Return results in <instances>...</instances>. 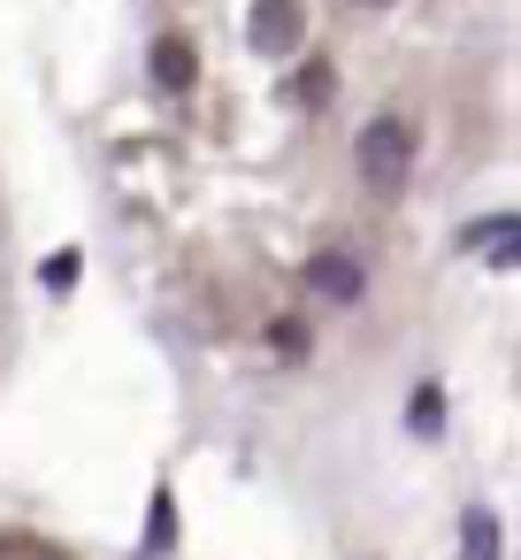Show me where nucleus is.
<instances>
[{"instance_id":"nucleus-9","label":"nucleus","mask_w":521,"mask_h":560,"mask_svg":"<svg viewBox=\"0 0 521 560\" xmlns=\"http://www.w3.org/2000/svg\"><path fill=\"white\" fill-rule=\"evenodd\" d=\"M269 338H276V346H284V353H307V330H299V323H276V330H269Z\"/></svg>"},{"instance_id":"nucleus-3","label":"nucleus","mask_w":521,"mask_h":560,"mask_svg":"<svg viewBox=\"0 0 521 560\" xmlns=\"http://www.w3.org/2000/svg\"><path fill=\"white\" fill-rule=\"evenodd\" d=\"M307 292H315V300H338V307H345V300H360V261H353V254H338V246H330V254H315V261H307Z\"/></svg>"},{"instance_id":"nucleus-4","label":"nucleus","mask_w":521,"mask_h":560,"mask_svg":"<svg viewBox=\"0 0 521 560\" xmlns=\"http://www.w3.org/2000/svg\"><path fill=\"white\" fill-rule=\"evenodd\" d=\"M154 78H162V93H192V78H200V55H192L185 39H154Z\"/></svg>"},{"instance_id":"nucleus-10","label":"nucleus","mask_w":521,"mask_h":560,"mask_svg":"<svg viewBox=\"0 0 521 560\" xmlns=\"http://www.w3.org/2000/svg\"><path fill=\"white\" fill-rule=\"evenodd\" d=\"M368 9H376V0H368Z\"/></svg>"},{"instance_id":"nucleus-8","label":"nucleus","mask_w":521,"mask_h":560,"mask_svg":"<svg viewBox=\"0 0 521 560\" xmlns=\"http://www.w3.org/2000/svg\"><path fill=\"white\" fill-rule=\"evenodd\" d=\"M47 284L70 292V284H78V254H55V261H47Z\"/></svg>"},{"instance_id":"nucleus-2","label":"nucleus","mask_w":521,"mask_h":560,"mask_svg":"<svg viewBox=\"0 0 521 560\" xmlns=\"http://www.w3.org/2000/svg\"><path fill=\"white\" fill-rule=\"evenodd\" d=\"M246 39H253V55H292L299 47V0H253Z\"/></svg>"},{"instance_id":"nucleus-6","label":"nucleus","mask_w":521,"mask_h":560,"mask_svg":"<svg viewBox=\"0 0 521 560\" xmlns=\"http://www.w3.org/2000/svg\"><path fill=\"white\" fill-rule=\"evenodd\" d=\"M177 545V506H169V491H154V514H146V552H169Z\"/></svg>"},{"instance_id":"nucleus-1","label":"nucleus","mask_w":521,"mask_h":560,"mask_svg":"<svg viewBox=\"0 0 521 560\" xmlns=\"http://www.w3.org/2000/svg\"><path fill=\"white\" fill-rule=\"evenodd\" d=\"M353 162H360L368 192H399V185H406V170H414V131H406L399 116H376V124L353 139Z\"/></svg>"},{"instance_id":"nucleus-5","label":"nucleus","mask_w":521,"mask_h":560,"mask_svg":"<svg viewBox=\"0 0 521 560\" xmlns=\"http://www.w3.org/2000/svg\"><path fill=\"white\" fill-rule=\"evenodd\" d=\"M460 529H467V560H498V514L490 506H467Z\"/></svg>"},{"instance_id":"nucleus-7","label":"nucleus","mask_w":521,"mask_h":560,"mask_svg":"<svg viewBox=\"0 0 521 560\" xmlns=\"http://www.w3.org/2000/svg\"><path fill=\"white\" fill-rule=\"evenodd\" d=\"M437 415H445V399H437V384H422V392H414V430L429 438V430H437Z\"/></svg>"}]
</instances>
